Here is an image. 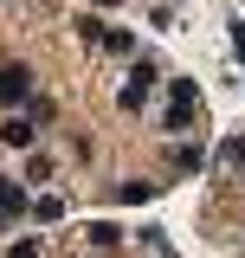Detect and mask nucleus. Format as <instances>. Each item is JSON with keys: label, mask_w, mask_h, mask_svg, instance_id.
<instances>
[{"label": "nucleus", "mask_w": 245, "mask_h": 258, "mask_svg": "<svg viewBox=\"0 0 245 258\" xmlns=\"http://www.w3.org/2000/svg\"><path fill=\"white\" fill-rule=\"evenodd\" d=\"M232 45H239V58H245V26H232Z\"/></svg>", "instance_id": "obj_12"}, {"label": "nucleus", "mask_w": 245, "mask_h": 258, "mask_svg": "<svg viewBox=\"0 0 245 258\" xmlns=\"http://www.w3.org/2000/svg\"><path fill=\"white\" fill-rule=\"evenodd\" d=\"M142 200H155V181H129V187H116V207H142Z\"/></svg>", "instance_id": "obj_6"}, {"label": "nucleus", "mask_w": 245, "mask_h": 258, "mask_svg": "<svg viewBox=\"0 0 245 258\" xmlns=\"http://www.w3.org/2000/svg\"><path fill=\"white\" fill-rule=\"evenodd\" d=\"M97 7H122V0H97Z\"/></svg>", "instance_id": "obj_13"}, {"label": "nucleus", "mask_w": 245, "mask_h": 258, "mask_svg": "<svg viewBox=\"0 0 245 258\" xmlns=\"http://www.w3.org/2000/svg\"><path fill=\"white\" fill-rule=\"evenodd\" d=\"M97 45H110V52H136V39H129V32H122V26H116V32H103Z\"/></svg>", "instance_id": "obj_10"}, {"label": "nucleus", "mask_w": 245, "mask_h": 258, "mask_svg": "<svg viewBox=\"0 0 245 258\" xmlns=\"http://www.w3.org/2000/svg\"><path fill=\"white\" fill-rule=\"evenodd\" d=\"M32 97V71L26 64H0V103H26Z\"/></svg>", "instance_id": "obj_2"}, {"label": "nucleus", "mask_w": 245, "mask_h": 258, "mask_svg": "<svg viewBox=\"0 0 245 258\" xmlns=\"http://www.w3.org/2000/svg\"><path fill=\"white\" fill-rule=\"evenodd\" d=\"M200 161H207L200 142H181V149H174V168H181V174H200Z\"/></svg>", "instance_id": "obj_8"}, {"label": "nucleus", "mask_w": 245, "mask_h": 258, "mask_svg": "<svg viewBox=\"0 0 245 258\" xmlns=\"http://www.w3.org/2000/svg\"><path fill=\"white\" fill-rule=\"evenodd\" d=\"M200 123V91H194V78H174V91H168V129H194Z\"/></svg>", "instance_id": "obj_1"}, {"label": "nucleus", "mask_w": 245, "mask_h": 258, "mask_svg": "<svg viewBox=\"0 0 245 258\" xmlns=\"http://www.w3.org/2000/svg\"><path fill=\"white\" fill-rule=\"evenodd\" d=\"M149 84H155V64H136L129 84H122V110H142L149 103Z\"/></svg>", "instance_id": "obj_3"}, {"label": "nucleus", "mask_w": 245, "mask_h": 258, "mask_svg": "<svg viewBox=\"0 0 245 258\" xmlns=\"http://www.w3.org/2000/svg\"><path fill=\"white\" fill-rule=\"evenodd\" d=\"M91 245H97V252H110V245H122V226L97 220V226H91Z\"/></svg>", "instance_id": "obj_7"}, {"label": "nucleus", "mask_w": 245, "mask_h": 258, "mask_svg": "<svg viewBox=\"0 0 245 258\" xmlns=\"http://www.w3.org/2000/svg\"><path fill=\"white\" fill-rule=\"evenodd\" d=\"M0 213H7V220H20V213H32V200H26V187H13L7 174H0Z\"/></svg>", "instance_id": "obj_5"}, {"label": "nucleus", "mask_w": 245, "mask_h": 258, "mask_svg": "<svg viewBox=\"0 0 245 258\" xmlns=\"http://www.w3.org/2000/svg\"><path fill=\"white\" fill-rule=\"evenodd\" d=\"M226 161H245V136H232V142L219 149V168H226Z\"/></svg>", "instance_id": "obj_11"}, {"label": "nucleus", "mask_w": 245, "mask_h": 258, "mask_svg": "<svg viewBox=\"0 0 245 258\" xmlns=\"http://www.w3.org/2000/svg\"><path fill=\"white\" fill-rule=\"evenodd\" d=\"M32 220H45V226H52V220H65V200H58V194H45V200H32Z\"/></svg>", "instance_id": "obj_9"}, {"label": "nucleus", "mask_w": 245, "mask_h": 258, "mask_svg": "<svg viewBox=\"0 0 245 258\" xmlns=\"http://www.w3.org/2000/svg\"><path fill=\"white\" fill-rule=\"evenodd\" d=\"M32 136H39L32 116H7V123H0V142H7V149H32Z\"/></svg>", "instance_id": "obj_4"}]
</instances>
